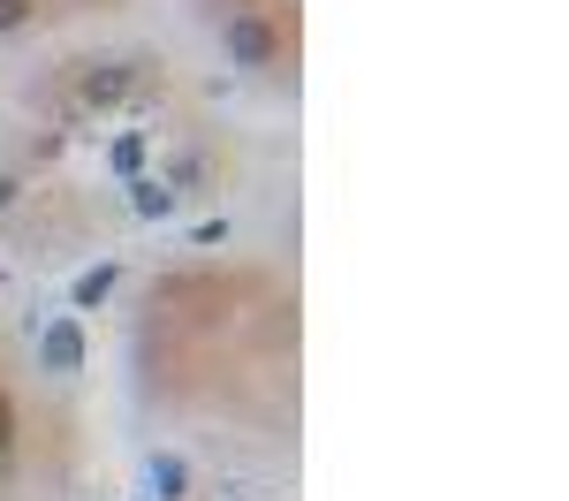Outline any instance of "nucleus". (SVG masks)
I'll use <instances>...</instances> for the list:
<instances>
[{"instance_id": "0eeeda50", "label": "nucleus", "mask_w": 569, "mask_h": 501, "mask_svg": "<svg viewBox=\"0 0 569 501\" xmlns=\"http://www.w3.org/2000/svg\"><path fill=\"white\" fill-rule=\"evenodd\" d=\"M16 441V410H8V395H0V449Z\"/></svg>"}, {"instance_id": "423d86ee", "label": "nucleus", "mask_w": 569, "mask_h": 501, "mask_svg": "<svg viewBox=\"0 0 569 501\" xmlns=\"http://www.w3.org/2000/svg\"><path fill=\"white\" fill-rule=\"evenodd\" d=\"M23 16H31V0H0V31H16Z\"/></svg>"}, {"instance_id": "f257e3e1", "label": "nucleus", "mask_w": 569, "mask_h": 501, "mask_svg": "<svg viewBox=\"0 0 569 501\" xmlns=\"http://www.w3.org/2000/svg\"><path fill=\"white\" fill-rule=\"evenodd\" d=\"M46 364H53V372H77V364H84V334H77V319H53V327H46Z\"/></svg>"}, {"instance_id": "7ed1b4c3", "label": "nucleus", "mask_w": 569, "mask_h": 501, "mask_svg": "<svg viewBox=\"0 0 569 501\" xmlns=\"http://www.w3.org/2000/svg\"><path fill=\"white\" fill-rule=\"evenodd\" d=\"M122 84H130L122 69H91V77H84V99H122Z\"/></svg>"}, {"instance_id": "6e6552de", "label": "nucleus", "mask_w": 569, "mask_h": 501, "mask_svg": "<svg viewBox=\"0 0 569 501\" xmlns=\"http://www.w3.org/2000/svg\"><path fill=\"white\" fill-rule=\"evenodd\" d=\"M8 198H16V182H8V176H0V206H8Z\"/></svg>"}, {"instance_id": "f03ea898", "label": "nucleus", "mask_w": 569, "mask_h": 501, "mask_svg": "<svg viewBox=\"0 0 569 501\" xmlns=\"http://www.w3.org/2000/svg\"><path fill=\"white\" fill-rule=\"evenodd\" d=\"M228 46H236V61H273V31H266L259 16H236V31H228Z\"/></svg>"}, {"instance_id": "20e7f679", "label": "nucleus", "mask_w": 569, "mask_h": 501, "mask_svg": "<svg viewBox=\"0 0 569 501\" xmlns=\"http://www.w3.org/2000/svg\"><path fill=\"white\" fill-rule=\"evenodd\" d=\"M107 289H114V267H91L84 281H77V304H99Z\"/></svg>"}, {"instance_id": "39448f33", "label": "nucleus", "mask_w": 569, "mask_h": 501, "mask_svg": "<svg viewBox=\"0 0 569 501\" xmlns=\"http://www.w3.org/2000/svg\"><path fill=\"white\" fill-rule=\"evenodd\" d=\"M137 190V213H168L176 206V190H160V182H130Z\"/></svg>"}]
</instances>
